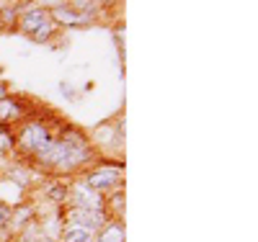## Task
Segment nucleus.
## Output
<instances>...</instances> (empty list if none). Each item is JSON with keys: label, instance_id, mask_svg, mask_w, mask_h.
<instances>
[{"label": "nucleus", "instance_id": "f257e3e1", "mask_svg": "<svg viewBox=\"0 0 258 242\" xmlns=\"http://www.w3.org/2000/svg\"><path fill=\"white\" fill-rule=\"evenodd\" d=\"M54 134L41 124V121H31L24 126V131H21V137H18V144L24 152H29V155L39 157V155H44V152L54 144Z\"/></svg>", "mask_w": 258, "mask_h": 242}, {"label": "nucleus", "instance_id": "f03ea898", "mask_svg": "<svg viewBox=\"0 0 258 242\" xmlns=\"http://www.w3.org/2000/svg\"><path fill=\"white\" fill-rule=\"evenodd\" d=\"M119 183H121V175L114 168H98V170H91L88 175H85V186H88L91 191H96V193L111 191Z\"/></svg>", "mask_w": 258, "mask_h": 242}, {"label": "nucleus", "instance_id": "7ed1b4c3", "mask_svg": "<svg viewBox=\"0 0 258 242\" xmlns=\"http://www.w3.org/2000/svg\"><path fill=\"white\" fill-rule=\"evenodd\" d=\"M47 21H49V13L44 8H31V11H26L24 16L18 18V26L24 29L26 34H34L39 26H44Z\"/></svg>", "mask_w": 258, "mask_h": 242}, {"label": "nucleus", "instance_id": "20e7f679", "mask_svg": "<svg viewBox=\"0 0 258 242\" xmlns=\"http://www.w3.org/2000/svg\"><path fill=\"white\" fill-rule=\"evenodd\" d=\"M93 242H124V224L121 222H106L98 234L93 237Z\"/></svg>", "mask_w": 258, "mask_h": 242}, {"label": "nucleus", "instance_id": "39448f33", "mask_svg": "<svg viewBox=\"0 0 258 242\" xmlns=\"http://www.w3.org/2000/svg\"><path fill=\"white\" fill-rule=\"evenodd\" d=\"M24 116V106L11 101V98H0V124H11V121H18Z\"/></svg>", "mask_w": 258, "mask_h": 242}, {"label": "nucleus", "instance_id": "423d86ee", "mask_svg": "<svg viewBox=\"0 0 258 242\" xmlns=\"http://www.w3.org/2000/svg\"><path fill=\"white\" fill-rule=\"evenodd\" d=\"M62 239L59 242H93V232L91 229H85V227H78V224H70L68 222V227L62 229V234H59Z\"/></svg>", "mask_w": 258, "mask_h": 242}, {"label": "nucleus", "instance_id": "0eeeda50", "mask_svg": "<svg viewBox=\"0 0 258 242\" xmlns=\"http://www.w3.org/2000/svg\"><path fill=\"white\" fill-rule=\"evenodd\" d=\"M52 18L59 21V24H68V26H80V24H88V16H83V13H73L70 8H64V6H57L52 11Z\"/></svg>", "mask_w": 258, "mask_h": 242}, {"label": "nucleus", "instance_id": "6e6552de", "mask_svg": "<svg viewBox=\"0 0 258 242\" xmlns=\"http://www.w3.org/2000/svg\"><path fill=\"white\" fill-rule=\"evenodd\" d=\"M34 41H49L52 36H54V24H52V21H47V24L44 26H39L34 34H29Z\"/></svg>", "mask_w": 258, "mask_h": 242}, {"label": "nucleus", "instance_id": "1a4fd4ad", "mask_svg": "<svg viewBox=\"0 0 258 242\" xmlns=\"http://www.w3.org/2000/svg\"><path fill=\"white\" fill-rule=\"evenodd\" d=\"M47 196H49V201L59 204V201H64V199L70 196V188H68V186H62V183H57V186H52V188L47 191Z\"/></svg>", "mask_w": 258, "mask_h": 242}, {"label": "nucleus", "instance_id": "9d476101", "mask_svg": "<svg viewBox=\"0 0 258 242\" xmlns=\"http://www.w3.org/2000/svg\"><path fill=\"white\" fill-rule=\"evenodd\" d=\"M11 216H13V211L6 204H0V229H8L11 227Z\"/></svg>", "mask_w": 258, "mask_h": 242}, {"label": "nucleus", "instance_id": "9b49d317", "mask_svg": "<svg viewBox=\"0 0 258 242\" xmlns=\"http://www.w3.org/2000/svg\"><path fill=\"white\" fill-rule=\"evenodd\" d=\"M62 91H64V96H68V98H75V93H73L70 85H62Z\"/></svg>", "mask_w": 258, "mask_h": 242}, {"label": "nucleus", "instance_id": "f8f14e48", "mask_svg": "<svg viewBox=\"0 0 258 242\" xmlns=\"http://www.w3.org/2000/svg\"><path fill=\"white\" fill-rule=\"evenodd\" d=\"M36 242H54V239H49V237H44V234H39V239Z\"/></svg>", "mask_w": 258, "mask_h": 242}]
</instances>
